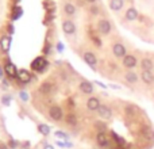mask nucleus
Wrapping results in <instances>:
<instances>
[{
  "label": "nucleus",
  "mask_w": 154,
  "mask_h": 149,
  "mask_svg": "<svg viewBox=\"0 0 154 149\" xmlns=\"http://www.w3.org/2000/svg\"><path fill=\"white\" fill-rule=\"evenodd\" d=\"M49 65L48 60L45 59L43 56H38L37 59L34 60V61L30 64V68H31L32 71H37V72H43V71L46 69V67Z\"/></svg>",
  "instance_id": "f257e3e1"
},
{
  "label": "nucleus",
  "mask_w": 154,
  "mask_h": 149,
  "mask_svg": "<svg viewBox=\"0 0 154 149\" xmlns=\"http://www.w3.org/2000/svg\"><path fill=\"white\" fill-rule=\"evenodd\" d=\"M79 90L81 94H85V95H92L95 92V84L92 81H88V80H82L79 84Z\"/></svg>",
  "instance_id": "f03ea898"
},
{
  "label": "nucleus",
  "mask_w": 154,
  "mask_h": 149,
  "mask_svg": "<svg viewBox=\"0 0 154 149\" xmlns=\"http://www.w3.org/2000/svg\"><path fill=\"white\" fill-rule=\"evenodd\" d=\"M97 30L100 34L103 35H108L109 33H111L112 30V24L109 21H107V19H100V21L97 22Z\"/></svg>",
  "instance_id": "7ed1b4c3"
},
{
  "label": "nucleus",
  "mask_w": 154,
  "mask_h": 149,
  "mask_svg": "<svg viewBox=\"0 0 154 149\" xmlns=\"http://www.w3.org/2000/svg\"><path fill=\"white\" fill-rule=\"evenodd\" d=\"M82 60H84V62L87 65H89V67H92L93 71H96V65H97V57H96L95 53H92V52H85L84 54H82Z\"/></svg>",
  "instance_id": "20e7f679"
},
{
  "label": "nucleus",
  "mask_w": 154,
  "mask_h": 149,
  "mask_svg": "<svg viewBox=\"0 0 154 149\" xmlns=\"http://www.w3.org/2000/svg\"><path fill=\"white\" fill-rule=\"evenodd\" d=\"M137 64H138V60H137V57L134 56V54H126V56L123 57V67H125L126 69L131 71L133 68L137 67Z\"/></svg>",
  "instance_id": "39448f33"
},
{
  "label": "nucleus",
  "mask_w": 154,
  "mask_h": 149,
  "mask_svg": "<svg viewBox=\"0 0 154 149\" xmlns=\"http://www.w3.org/2000/svg\"><path fill=\"white\" fill-rule=\"evenodd\" d=\"M49 115L53 121H61L64 118V110L61 109L60 106H51L50 110H49Z\"/></svg>",
  "instance_id": "423d86ee"
},
{
  "label": "nucleus",
  "mask_w": 154,
  "mask_h": 149,
  "mask_svg": "<svg viewBox=\"0 0 154 149\" xmlns=\"http://www.w3.org/2000/svg\"><path fill=\"white\" fill-rule=\"evenodd\" d=\"M112 53H114V56L116 57V59H123V57L126 56V46L123 45L122 42H116L112 45Z\"/></svg>",
  "instance_id": "0eeeda50"
},
{
  "label": "nucleus",
  "mask_w": 154,
  "mask_h": 149,
  "mask_svg": "<svg viewBox=\"0 0 154 149\" xmlns=\"http://www.w3.org/2000/svg\"><path fill=\"white\" fill-rule=\"evenodd\" d=\"M97 114L103 119H111L112 118V109L107 104H100V107L97 109Z\"/></svg>",
  "instance_id": "6e6552de"
},
{
  "label": "nucleus",
  "mask_w": 154,
  "mask_h": 149,
  "mask_svg": "<svg viewBox=\"0 0 154 149\" xmlns=\"http://www.w3.org/2000/svg\"><path fill=\"white\" fill-rule=\"evenodd\" d=\"M62 31L66 35H73L76 33V24L73 21H64L62 22Z\"/></svg>",
  "instance_id": "1a4fd4ad"
},
{
  "label": "nucleus",
  "mask_w": 154,
  "mask_h": 149,
  "mask_svg": "<svg viewBox=\"0 0 154 149\" xmlns=\"http://www.w3.org/2000/svg\"><path fill=\"white\" fill-rule=\"evenodd\" d=\"M4 72L8 77H11V79H15V77L18 76V69H16L15 64H12L11 61H7L4 64Z\"/></svg>",
  "instance_id": "9d476101"
},
{
  "label": "nucleus",
  "mask_w": 154,
  "mask_h": 149,
  "mask_svg": "<svg viewBox=\"0 0 154 149\" xmlns=\"http://www.w3.org/2000/svg\"><path fill=\"white\" fill-rule=\"evenodd\" d=\"M11 43H12V37L11 35H3L2 40H0V50L7 53L11 48Z\"/></svg>",
  "instance_id": "9b49d317"
},
{
  "label": "nucleus",
  "mask_w": 154,
  "mask_h": 149,
  "mask_svg": "<svg viewBox=\"0 0 154 149\" xmlns=\"http://www.w3.org/2000/svg\"><path fill=\"white\" fill-rule=\"evenodd\" d=\"M139 77H141V80L145 83V84H147V85L154 84V73L152 71H141Z\"/></svg>",
  "instance_id": "f8f14e48"
},
{
  "label": "nucleus",
  "mask_w": 154,
  "mask_h": 149,
  "mask_svg": "<svg viewBox=\"0 0 154 149\" xmlns=\"http://www.w3.org/2000/svg\"><path fill=\"white\" fill-rule=\"evenodd\" d=\"M100 99L96 98V96H92L87 100V109L89 111H97V109L100 107Z\"/></svg>",
  "instance_id": "ddd939ff"
},
{
  "label": "nucleus",
  "mask_w": 154,
  "mask_h": 149,
  "mask_svg": "<svg viewBox=\"0 0 154 149\" xmlns=\"http://www.w3.org/2000/svg\"><path fill=\"white\" fill-rule=\"evenodd\" d=\"M108 142L109 141H108V137H107L106 132H97V134H96V144L101 148H106L108 145Z\"/></svg>",
  "instance_id": "4468645a"
},
{
  "label": "nucleus",
  "mask_w": 154,
  "mask_h": 149,
  "mask_svg": "<svg viewBox=\"0 0 154 149\" xmlns=\"http://www.w3.org/2000/svg\"><path fill=\"white\" fill-rule=\"evenodd\" d=\"M125 18H126V21H128V22H134V21H137V19L139 18V14H138V11H137V8L130 7L127 11H126Z\"/></svg>",
  "instance_id": "2eb2a0df"
},
{
  "label": "nucleus",
  "mask_w": 154,
  "mask_h": 149,
  "mask_svg": "<svg viewBox=\"0 0 154 149\" xmlns=\"http://www.w3.org/2000/svg\"><path fill=\"white\" fill-rule=\"evenodd\" d=\"M16 79H19L22 83H30L31 81V73L29 72V71H26V69H20V71H18V76H16Z\"/></svg>",
  "instance_id": "dca6fc26"
},
{
  "label": "nucleus",
  "mask_w": 154,
  "mask_h": 149,
  "mask_svg": "<svg viewBox=\"0 0 154 149\" xmlns=\"http://www.w3.org/2000/svg\"><path fill=\"white\" fill-rule=\"evenodd\" d=\"M54 91V84L50 81H45L41 84L39 87V92L43 94V95H49V94H51Z\"/></svg>",
  "instance_id": "f3484780"
},
{
  "label": "nucleus",
  "mask_w": 154,
  "mask_h": 149,
  "mask_svg": "<svg viewBox=\"0 0 154 149\" xmlns=\"http://www.w3.org/2000/svg\"><path fill=\"white\" fill-rule=\"evenodd\" d=\"M125 79L128 84H137L138 80H139V76L135 72H133V71H127L126 74H125Z\"/></svg>",
  "instance_id": "a211bd4d"
},
{
  "label": "nucleus",
  "mask_w": 154,
  "mask_h": 149,
  "mask_svg": "<svg viewBox=\"0 0 154 149\" xmlns=\"http://www.w3.org/2000/svg\"><path fill=\"white\" fill-rule=\"evenodd\" d=\"M139 67H141V71H153L154 62L146 57V59H142V61L139 62Z\"/></svg>",
  "instance_id": "6ab92c4d"
},
{
  "label": "nucleus",
  "mask_w": 154,
  "mask_h": 149,
  "mask_svg": "<svg viewBox=\"0 0 154 149\" xmlns=\"http://www.w3.org/2000/svg\"><path fill=\"white\" fill-rule=\"evenodd\" d=\"M123 5H125V0H109V8L115 12L122 10Z\"/></svg>",
  "instance_id": "aec40b11"
},
{
  "label": "nucleus",
  "mask_w": 154,
  "mask_h": 149,
  "mask_svg": "<svg viewBox=\"0 0 154 149\" xmlns=\"http://www.w3.org/2000/svg\"><path fill=\"white\" fill-rule=\"evenodd\" d=\"M37 129H38V133L42 134V136H45V137H48L49 134L51 133L50 126L46 125V123H39V125L37 126Z\"/></svg>",
  "instance_id": "412c9836"
},
{
  "label": "nucleus",
  "mask_w": 154,
  "mask_h": 149,
  "mask_svg": "<svg viewBox=\"0 0 154 149\" xmlns=\"http://www.w3.org/2000/svg\"><path fill=\"white\" fill-rule=\"evenodd\" d=\"M76 7L75 4H72V3H65L64 4V12L68 16H75L76 15Z\"/></svg>",
  "instance_id": "4be33fe9"
},
{
  "label": "nucleus",
  "mask_w": 154,
  "mask_h": 149,
  "mask_svg": "<svg viewBox=\"0 0 154 149\" xmlns=\"http://www.w3.org/2000/svg\"><path fill=\"white\" fill-rule=\"evenodd\" d=\"M65 122H66L69 126H76L77 125V117L73 114V113H69V114H66V117H65Z\"/></svg>",
  "instance_id": "5701e85b"
},
{
  "label": "nucleus",
  "mask_w": 154,
  "mask_h": 149,
  "mask_svg": "<svg viewBox=\"0 0 154 149\" xmlns=\"http://www.w3.org/2000/svg\"><path fill=\"white\" fill-rule=\"evenodd\" d=\"M22 15H23V10H22L19 5H15V7H14V10H12V16H11V18H12V21H18Z\"/></svg>",
  "instance_id": "b1692460"
},
{
  "label": "nucleus",
  "mask_w": 154,
  "mask_h": 149,
  "mask_svg": "<svg viewBox=\"0 0 154 149\" xmlns=\"http://www.w3.org/2000/svg\"><path fill=\"white\" fill-rule=\"evenodd\" d=\"M11 103H12V95L11 94H4L2 96V104L4 107H10Z\"/></svg>",
  "instance_id": "393cba45"
},
{
  "label": "nucleus",
  "mask_w": 154,
  "mask_h": 149,
  "mask_svg": "<svg viewBox=\"0 0 154 149\" xmlns=\"http://www.w3.org/2000/svg\"><path fill=\"white\" fill-rule=\"evenodd\" d=\"M54 136H56L58 140H62V141H69V134L62 132V130H56L54 132Z\"/></svg>",
  "instance_id": "a878e982"
},
{
  "label": "nucleus",
  "mask_w": 154,
  "mask_h": 149,
  "mask_svg": "<svg viewBox=\"0 0 154 149\" xmlns=\"http://www.w3.org/2000/svg\"><path fill=\"white\" fill-rule=\"evenodd\" d=\"M18 96H19V99H20L23 103H27V102L30 100V95H29V92H27L26 90H20V91H19Z\"/></svg>",
  "instance_id": "bb28decb"
},
{
  "label": "nucleus",
  "mask_w": 154,
  "mask_h": 149,
  "mask_svg": "<svg viewBox=\"0 0 154 149\" xmlns=\"http://www.w3.org/2000/svg\"><path fill=\"white\" fill-rule=\"evenodd\" d=\"M125 113H126V115H128V117H134V115H135V107L128 104V106L125 107Z\"/></svg>",
  "instance_id": "cd10ccee"
},
{
  "label": "nucleus",
  "mask_w": 154,
  "mask_h": 149,
  "mask_svg": "<svg viewBox=\"0 0 154 149\" xmlns=\"http://www.w3.org/2000/svg\"><path fill=\"white\" fill-rule=\"evenodd\" d=\"M95 128L97 129V132H106L107 125L104 122H101V121H96V122H95Z\"/></svg>",
  "instance_id": "c85d7f7f"
},
{
  "label": "nucleus",
  "mask_w": 154,
  "mask_h": 149,
  "mask_svg": "<svg viewBox=\"0 0 154 149\" xmlns=\"http://www.w3.org/2000/svg\"><path fill=\"white\" fill-rule=\"evenodd\" d=\"M7 147H8V148H11V149H16L18 147H20V145H19V142L16 141V140L10 138V140H8V142H7Z\"/></svg>",
  "instance_id": "c756f323"
},
{
  "label": "nucleus",
  "mask_w": 154,
  "mask_h": 149,
  "mask_svg": "<svg viewBox=\"0 0 154 149\" xmlns=\"http://www.w3.org/2000/svg\"><path fill=\"white\" fill-rule=\"evenodd\" d=\"M64 49H65L64 43H62L61 41H58V42L56 43V50L58 52V53H64Z\"/></svg>",
  "instance_id": "7c9ffc66"
},
{
  "label": "nucleus",
  "mask_w": 154,
  "mask_h": 149,
  "mask_svg": "<svg viewBox=\"0 0 154 149\" xmlns=\"http://www.w3.org/2000/svg\"><path fill=\"white\" fill-rule=\"evenodd\" d=\"M93 84L99 85V87H100V88H103V90H107V88H108V84H104V83L99 81V80H95V81H93Z\"/></svg>",
  "instance_id": "2f4dec72"
},
{
  "label": "nucleus",
  "mask_w": 154,
  "mask_h": 149,
  "mask_svg": "<svg viewBox=\"0 0 154 149\" xmlns=\"http://www.w3.org/2000/svg\"><path fill=\"white\" fill-rule=\"evenodd\" d=\"M56 145L58 148H66V144H65V141H62V140H57L56 141Z\"/></svg>",
  "instance_id": "473e14b6"
},
{
  "label": "nucleus",
  "mask_w": 154,
  "mask_h": 149,
  "mask_svg": "<svg viewBox=\"0 0 154 149\" xmlns=\"http://www.w3.org/2000/svg\"><path fill=\"white\" fill-rule=\"evenodd\" d=\"M92 40H93V42L96 43V46H97V48H100V46H101V41H100V38H97V37H95V35H92Z\"/></svg>",
  "instance_id": "72a5a7b5"
},
{
  "label": "nucleus",
  "mask_w": 154,
  "mask_h": 149,
  "mask_svg": "<svg viewBox=\"0 0 154 149\" xmlns=\"http://www.w3.org/2000/svg\"><path fill=\"white\" fill-rule=\"evenodd\" d=\"M14 33H15V27H14V24H8V35H14Z\"/></svg>",
  "instance_id": "f704fd0d"
},
{
  "label": "nucleus",
  "mask_w": 154,
  "mask_h": 149,
  "mask_svg": "<svg viewBox=\"0 0 154 149\" xmlns=\"http://www.w3.org/2000/svg\"><path fill=\"white\" fill-rule=\"evenodd\" d=\"M2 84H3V90H4V91H7V90H8V87H10V84H8V81H7L5 79H3V80H2Z\"/></svg>",
  "instance_id": "c9c22d12"
},
{
  "label": "nucleus",
  "mask_w": 154,
  "mask_h": 149,
  "mask_svg": "<svg viewBox=\"0 0 154 149\" xmlns=\"http://www.w3.org/2000/svg\"><path fill=\"white\" fill-rule=\"evenodd\" d=\"M22 149H30V147H31V145H30V142L29 141H24V142H22Z\"/></svg>",
  "instance_id": "e433bc0d"
},
{
  "label": "nucleus",
  "mask_w": 154,
  "mask_h": 149,
  "mask_svg": "<svg viewBox=\"0 0 154 149\" xmlns=\"http://www.w3.org/2000/svg\"><path fill=\"white\" fill-rule=\"evenodd\" d=\"M91 12H92V15H97L99 8H96V5H92V7H91Z\"/></svg>",
  "instance_id": "4c0bfd02"
},
{
  "label": "nucleus",
  "mask_w": 154,
  "mask_h": 149,
  "mask_svg": "<svg viewBox=\"0 0 154 149\" xmlns=\"http://www.w3.org/2000/svg\"><path fill=\"white\" fill-rule=\"evenodd\" d=\"M50 50H51V46L50 45H46L45 48H43V53H45V54H49V53H50Z\"/></svg>",
  "instance_id": "58836bf2"
},
{
  "label": "nucleus",
  "mask_w": 154,
  "mask_h": 149,
  "mask_svg": "<svg viewBox=\"0 0 154 149\" xmlns=\"http://www.w3.org/2000/svg\"><path fill=\"white\" fill-rule=\"evenodd\" d=\"M4 74H5V72H4V67H2V65H0V80L4 79Z\"/></svg>",
  "instance_id": "ea45409f"
},
{
  "label": "nucleus",
  "mask_w": 154,
  "mask_h": 149,
  "mask_svg": "<svg viewBox=\"0 0 154 149\" xmlns=\"http://www.w3.org/2000/svg\"><path fill=\"white\" fill-rule=\"evenodd\" d=\"M108 88H112V90H120V85H116V84H108Z\"/></svg>",
  "instance_id": "a19ab883"
},
{
  "label": "nucleus",
  "mask_w": 154,
  "mask_h": 149,
  "mask_svg": "<svg viewBox=\"0 0 154 149\" xmlns=\"http://www.w3.org/2000/svg\"><path fill=\"white\" fill-rule=\"evenodd\" d=\"M43 149H54L53 145H50V144H46L45 147H43Z\"/></svg>",
  "instance_id": "79ce46f5"
},
{
  "label": "nucleus",
  "mask_w": 154,
  "mask_h": 149,
  "mask_svg": "<svg viewBox=\"0 0 154 149\" xmlns=\"http://www.w3.org/2000/svg\"><path fill=\"white\" fill-rule=\"evenodd\" d=\"M0 149H7V145L3 144V142H2V144H0Z\"/></svg>",
  "instance_id": "37998d69"
},
{
  "label": "nucleus",
  "mask_w": 154,
  "mask_h": 149,
  "mask_svg": "<svg viewBox=\"0 0 154 149\" xmlns=\"http://www.w3.org/2000/svg\"><path fill=\"white\" fill-rule=\"evenodd\" d=\"M88 3H91V4H93V3H96V0H87Z\"/></svg>",
  "instance_id": "c03bdc74"
}]
</instances>
